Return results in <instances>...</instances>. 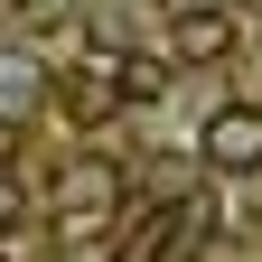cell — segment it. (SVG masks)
Listing matches in <instances>:
<instances>
[{"label": "cell", "instance_id": "1", "mask_svg": "<svg viewBox=\"0 0 262 262\" xmlns=\"http://www.w3.org/2000/svg\"><path fill=\"white\" fill-rule=\"evenodd\" d=\"M196 150L225 178H262V103H215L206 131H196Z\"/></svg>", "mask_w": 262, "mask_h": 262}, {"label": "cell", "instance_id": "2", "mask_svg": "<svg viewBox=\"0 0 262 262\" xmlns=\"http://www.w3.org/2000/svg\"><path fill=\"white\" fill-rule=\"evenodd\" d=\"M47 103V75H38V56H10L0 47V122H28Z\"/></svg>", "mask_w": 262, "mask_h": 262}, {"label": "cell", "instance_id": "3", "mask_svg": "<svg viewBox=\"0 0 262 262\" xmlns=\"http://www.w3.org/2000/svg\"><path fill=\"white\" fill-rule=\"evenodd\" d=\"M113 94L122 103H159V94H169V56H141V47L113 56Z\"/></svg>", "mask_w": 262, "mask_h": 262}, {"label": "cell", "instance_id": "4", "mask_svg": "<svg viewBox=\"0 0 262 262\" xmlns=\"http://www.w3.org/2000/svg\"><path fill=\"white\" fill-rule=\"evenodd\" d=\"M225 47H234L225 10H178V56H225Z\"/></svg>", "mask_w": 262, "mask_h": 262}, {"label": "cell", "instance_id": "5", "mask_svg": "<svg viewBox=\"0 0 262 262\" xmlns=\"http://www.w3.org/2000/svg\"><path fill=\"white\" fill-rule=\"evenodd\" d=\"M75 19V0H19V28H66Z\"/></svg>", "mask_w": 262, "mask_h": 262}, {"label": "cell", "instance_id": "6", "mask_svg": "<svg viewBox=\"0 0 262 262\" xmlns=\"http://www.w3.org/2000/svg\"><path fill=\"white\" fill-rule=\"evenodd\" d=\"M178 10H225V0H178Z\"/></svg>", "mask_w": 262, "mask_h": 262}, {"label": "cell", "instance_id": "7", "mask_svg": "<svg viewBox=\"0 0 262 262\" xmlns=\"http://www.w3.org/2000/svg\"><path fill=\"white\" fill-rule=\"evenodd\" d=\"M0 225H10V187H0Z\"/></svg>", "mask_w": 262, "mask_h": 262}]
</instances>
